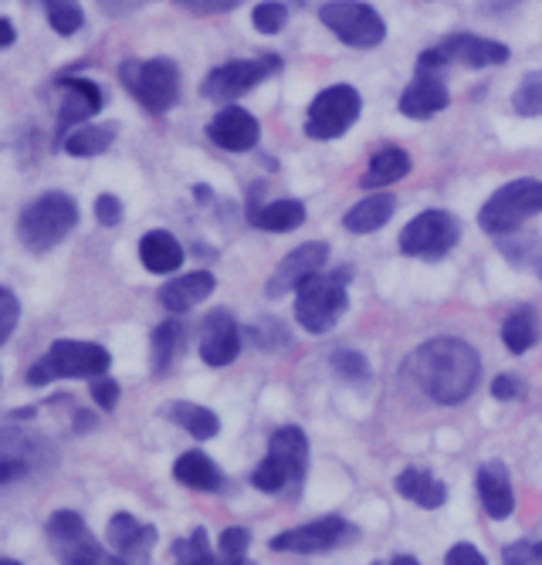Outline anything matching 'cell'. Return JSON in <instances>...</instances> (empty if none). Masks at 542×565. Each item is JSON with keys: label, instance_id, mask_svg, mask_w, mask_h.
Segmentation results:
<instances>
[{"label": "cell", "instance_id": "obj_20", "mask_svg": "<svg viewBox=\"0 0 542 565\" xmlns=\"http://www.w3.org/2000/svg\"><path fill=\"white\" fill-rule=\"evenodd\" d=\"M448 102H451V95H448V85L440 82V75L417 72L414 82L404 88L397 109H401L407 119H431V116H437V113H445V109H448Z\"/></svg>", "mask_w": 542, "mask_h": 565}, {"label": "cell", "instance_id": "obj_42", "mask_svg": "<svg viewBox=\"0 0 542 565\" xmlns=\"http://www.w3.org/2000/svg\"><path fill=\"white\" fill-rule=\"evenodd\" d=\"M445 565H488V562H485V555H481L475 545H468V542H458V545L448 552Z\"/></svg>", "mask_w": 542, "mask_h": 565}, {"label": "cell", "instance_id": "obj_45", "mask_svg": "<svg viewBox=\"0 0 542 565\" xmlns=\"http://www.w3.org/2000/svg\"><path fill=\"white\" fill-rule=\"evenodd\" d=\"M0 34H4V47H11L14 44V24L4 18V21H0Z\"/></svg>", "mask_w": 542, "mask_h": 565}, {"label": "cell", "instance_id": "obj_46", "mask_svg": "<svg viewBox=\"0 0 542 565\" xmlns=\"http://www.w3.org/2000/svg\"><path fill=\"white\" fill-rule=\"evenodd\" d=\"M390 565H421V562H417L414 555H397V558H393Z\"/></svg>", "mask_w": 542, "mask_h": 565}, {"label": "cell", "instance_id": "obj_35", "mask_svg": "<svg viewBox=\"0 0 542 565\" xmlns=\"http://www.w3.org/2000/svg\"><path fill=\"white\" fill-rule=\"evenodd\" d=\"M44 11H47V21H52V28L59 34H65V38L75 34V31H82V24H85L82 8L72 4V0H55V4H47Z\"/></svg>", "mask_w": 542, "mask_h": 565}, {"label": "cell", "instance_id": "obj_40", "mask_svg": "<svg viewBox=\"0 0 542 565\" xmlns=\"http://www.w3.org/2000/svg\"><path fill=\"white\" fill-rule=\"evenodd\" d=\"M95 221L103 227H116L123 221V200L116 193H103L95 200Z\"/></svg>", "mask_w": 542, "mask_h": 565}, {"label": "cell", "instance_id": "obj_23", "mask_svg": "<svg viewBox=\"0 0 542 565\" xmlns=\"http://www.w3.org/2000/svg\"><path fill=\"white\" fill-rule=\"evenodd\" d=\"M139 262L153 275H173L183 268V247L170 231H150L139 241Z\"/></svg>", "mask_w": 542, "mask_h": 565}, {"label": "cell", "instance_id": "obj_9", "mask_svg": "<svg viewBox=\"0 0 542 565\" xmlns=\"http://www.w3.org/2000/svg\"><path fill=\"white\" fill-rule=\"evenodd\" d=\"M363 113V98L353 85H332L319 92L306 116V136L309 139H339L350 126H357Z\"/></svg>", "mask_w": 542, "mask_h": 565}, {"label": "cell", "instance_id": "obj_28", "mask_svg": "<svg viewBox=\"0 0 542 565\" xmlns=\"http://www.w3.org/2000/svg\"><path fill=\"white\" fill-rule=\"evenodd\" d=\"M397 494L407 498V501H414V504H421V508H440V504L448 501L445 484H440L434 475L421 471V468L401 471V478H397Z\"/></svg>", "mask_w": 542, "mask_h": 565}, {"label": "cell", "instance_id": "obj_48", "mask_svg": "<svg viewBox=\"0 0 542 565\" xmlns=\"http://www.w3.org/2000/svg\"><path fill=\"white\" fill-rule=\"evenodd\" d=\"M376 565H380V562H376Z\"/></svg>", "mask_w": 542, "mask_h": 565}, {"label": "cell", "instance_id": "obj_24", "mask_svg": "<svg viewBox=\"0 0 542 565\" xmlns=\"http://www.w3.org/2000/svg\"><path fill=\"white\" fill-rule=\"evenodd\" d=\"M393 211H397V196H393V193H370V196H363L360 203H353V207L347 211L342 227L353 231V234H373L383 224H390Z\"/></svg>", "mask_w": 542, "mask_h": 565}, {"label": "cell", "instance_id": "obj_47", "mask_svg": "<svg viewBox=\"0 0 542 565\" xmlns=\"http://www.w3.org/2000/svg\"><path fill=\"white\" fill-rule=\"evenodd\" d=\"M0 565H21L18 558H0Z\"/></svg>", "mask_w": 542, "mask_h": 565}, {"label": "cell", "instance_id": "obj_4", "mask_svg": "<svg viewBox=\"0 0 542 565\" xmlns=\"http://www.w3.org/2000/svg\"><path fill=\"white\" fill-rule=\"evenodd\" d=\"M309 471V437L302 427H278L268 440V457L255 468L252 484L265 494L285 491V484L302 488Z\"/></svg>", "mask_w": 542, "mask_h": 565}, {"label": "cell", "instance_id": "obj_7", "mask_svg": "<svg viewBox=\"0 0 542 565\" xmlns=\"http://www.w3.org/2000/svg\"><path fill=\"white\" fill-rule=\"evenodd\" d=\"M47 542H52V552L62 565H129L123 555H109L103 545L95 542V535L88 532V525L82 522L78 511L62 508L55 511L44 525Z\"/></svg>", "mask_w": 542, "mask_h": 565}, {"label": "cell", "instance_id": "obj_36", "mask_svg": "<svg viewBox=\"0 0 542 565\" xmlns=\"http://www.w3.org/2000/svg\"><path fill=\"white\" fill-rule=\"evenodd\" d=\"M332 370L342 376V380H366L370 376V363L357 352V349H339L332 352Z\"/></svg>", "mask_w": 542, "mask_h": 565}, {"label": "cell", "instance_id": "obj_16", "mask_svg": "<svg viewBox=\"0 0 542 565\" xmlns=\"http://www.w3.org/2000/svg\"><path fill=\"white\" fill-rule=\"evenodd\" d=\"M434 51L445 65H465V68H488V65H506L509 62V47L502 41L478 38V34H448Z\"/></svg>", "mask_w": 542, "mask_h": 565}, {"label": "cell", "instance_id": "obj_8", "mask_svg": "<svg viewBox=\"0 0 542 565\" xmlns=\"http://www.w3.org/2000/svg\"><path fill=\"white\" fill-rule=\"evenodd\" d=\"M119 78H123L126 92L150 113H167L180 98V72L170 58L123 62Z\"/></svg>", "mask_w": 542, "mask_h": 565}, {"label": "cell", "instance_id": "obj_1", "mask_svg": "<svg viewBox=\"0 0 542 565\" xmlns=\"http://www.w3.org/2000/svg\"><path fill=\"white\" fill-rule=\"evenodd\" d=\"M404 373L417 383V390L427 399L440 406H458L478 386L481 359L468 342L445 335V339H431L417 345L404 363Z\"/></svg>", "mask_w": 542, "mask_h": 565}, {"label": "cell", "instance_id": "obj_27", "mask_svg": "<svg viewBox=\"0 0 542 565\" xmlns=\"http://www.w3.org/2000/svg\"><path fill=\"white\" fill-rule=\"evenodd\" d=\"M167 420H173L180 430H187V434L196 437V440H211V437H217V430H221V420H217L214 409H208V406H201V403H183V399H177V403L167 409Z\"/></svg>", "mask_w": 542, "mask_h": 565}, {"label": "cell", "instance_id": "obj_18", "mask_svg": "<svg viewBox=\"0 0 542 565\" xmlns=\"http://www.w3.org/2000/svg\"><path fill=\"white\" fill-rule=\"evenodd\" d=\"M208 136H211V142H217L227 152H248L258 146L262 126L252 113H244L241 106H227L211 119Z\"/></svg>", "mask_w": 542, "mask_h": 565}, {"label": "cell", "instance_id": "obj_19", "mask_svg": "<svg viewBox=\"0 0 542 565\" xmlns=\"http://www.w3.org/2000/svg\"><path fill=\"white\" fill-rule=\"evenodd\" d=\"M106 539L116 548V555H123L129 565H146V562H150L153 545H157V529L153 525H139L132 515L119 511V515L109 519Z\"/></svg>", "mask_w": 542, "mask_h": 565}, {"label": "cell", "instance_id": "obj_39", "mask_svg": "<svg viewBox=\"0 0 542 565\" xmlns=\"http://www.w3.org/2000/svg\"><path fill=\"white\" fill-rule=\"evenodd\" d=\"M502 565H542V542H516L502 552Z\"/></svg>", "mask_w": 542, "mask_h": 565}, {"label": "cell", "instance_id": "obj_38", "mask_svg": "<svg viewBox=\"0 0 542 565\" xmlns=\"http://www.w3.org/2000/svg\"><path fill=\"white\" fill-rule=\"evenodd\" d=\"M18 316H21V305L14 298V291L11 288H0V342H8L14 335Z\"/></svg>", "mask_w": 542, "mask_h": 565}, {"label": "cell", "instance_id": "obj_44", "mask_svg": "<svg viewBox=\"0 0 542 565\" xmlns=\"http://www.w3.org/2000/svg\"><path fill=\"white\" fill-rule=\"evenodd\" d=\"M190 14H231L234 4H183Z\"/></svg>", "mask_w": 542, "mask_h": 565}, {"label": "cell", "instance_id": "obj_21", "mask_svg": "<svg viewBox=\"0 0 542 565\" xmlns=\"http://www.w3.org/2000/svg\"><path fill=\"white\" fill-rule=\"evenodd\" d=\"M478 498L485 504V511L496 522H506L516 511V494H512V481L502 460H488V465L478 468Z\"/></svg>", "mask_w": 542, "mask_h": 565}, {"label": "cell", "instance_id": "obj_12", "mask_svg": "<svg viewBox=\"0 0 542 565\" xmlns=\"http://www.w3.org/2000/svg\"><path fill=\"white\" fill-rule=\"evenodd\" d=\"M281 72V58L278 55H258L248 62H227L221 68H214L204 82H201V95L211 102H231L241 98L244 92H252L255 85H262L265 78Z\"/></svg>", "mask_w": 542, "mask_h": 565}, {"label": "cell", "instance_id": "obj_33", "mask_svg": "<svg viewBox=\"0 0 542 565\" xmlns=\"http://www.w3.org/2000/svg\"><path fill=\"white\" fill-rule=\"evenodd\" d=\"M183 339V326L177 319L163 322L153 329V339H150V355H153V373H163L170 363H173V352Z\"/></svg>", "mask_w": 542, "mask_h": 565}, {"label": "cell", "instance_id": "obj_5", "mask_svg": "<svg viewBox=\"0 0 542 565\" xmlns=\"http://www.w3.org/2000/svg\"><path fill=\"white\" fill-rule=\"evenodd\" d=\"M350 268L339 271H322L312 281H306L299 288V298H295V319L299 326L312 335H326L347 312L350 295H347V281H350Z\"/></svg>", "mask_w": 542, "mask_h": 565}, {"label": "cell", "instance_id": "obj_2", "mask_svg": "<svg viewBox=\"0 0 542 565\" xmlns=\"http://www.w3.org/2000/svg\"><path fill=\"white\" fill-rule=\"evenodd\" d=\"M113 366L109 349L98 342H75V339H59L47 345V352L28 370V386H44L52 380H98L106 376Z\"/></svg>", "mask_w": 542, "mask_h": 565}, {"label": "cell", "instance_id": "obj_25", "mask_svg": "<svg viewBox=\"0 0 542 565\" xmlns=\"http://www.w3.org/2000/svg\"><path fill=\"white\" fill-rule=\"evenodd\" d=\"M173 478L193 491H217L221 488V471L214 468V460L204 450H187L177 457Z\"/></svg>", "mask_w": 542, "mask_h": 565}, {"label": "cell", "instance_id": "obj_26", "mask_svg": "<svg viewBox=\"0 0 542 565\" xmlns=\"http://www.w3.org/2000/svg\"><path fill=\"white\" fill-rule=\"evenodd\" d=\"M252 224L272 234H288L306 224V203L302 200H275L265 207H252Z\"/></svg>", "mask_w": 542, "mask_h": 565}, {"label": "cell", "instance_id": "obj_3", "mask_svg": "<svg viewBox=\"0 0 542 565\" xmlns=\"http://www.w3.org/2000/svg\"><path fill=\"white\" fill-rule=\"evenodd\" d=\"M78 224V203L55 190V193H44L38 196L34 203L21 211V221H18V237L28 250L34 254H44L59 247Z\"/></svg>", "mask_w": 542, "mask_h": 565}, {"label": "cell", "instance_id": "obj_34", "mask_svg": "<svg viewBox=\"0 0 542 565\" xmlns=\"http://www.w3.org/2000/svg\"><path fill=\"white\" fill-rule=\"evenodd\" d=\"M512 109L519 116H542V72H529L512 95Z\"/></svg>", "mask_w": 542, "mask_h": 565}, {"label": "cell", "instance_id": "obj_6", "mask_svg": "<svg viewBox=\"0 0 542 565\" xmlns=\"http://www.w3.org/2000/svg\"><path fill=\"white\" fill-rule=\"evenodd\" d=\"M532 214H542V180L522 177L488 196L478 214V227L491 237H506L519 231Z\"/></svg>", "mask_w": 542, "mask_h": 565}, {"label": "cell", "instance_id": "obj_32", "mask_svg": "<svg viewBox=\"0 0 542 565\" xmlns=\"http://www.w3.org/2000/svg\"><path fill=\"white\" fill-rule=\"evenodd\" d=\"M173 558L177 565H224V558L211 552L208 529H193V535L180 539L173 545Z\"/></svg>", "mask_w": 542, "mask_h": 565}, {"label": "cell", "instance_id": "obj_29", "mask_svg": "<svg viewBox=\"0 0 542 565\" xmlns=\"http://www.w3.org/2000/svg\"><path fill=\"white\" fill-rule=\"evenodd\" d=\"M407 173H411V157H407V152L397 149V146H386V149H380L376 157L370 160V167L363 173V186L376 190V186L404 180Z\"/></svg>", "mask_w": 542, "mask_h": 565}, {"label": "cell", "instance_id": "obj_22", "mask_svg": "<svg viewBox=\"0 0 542 565\" xmlns=\"http://www.w3.org/2000/svg\"><path fill=\"white\" fill-rule=\"evenodd\" d=\"M214 288H217V281H214L211 271H190V275H180V278L167 281L163 291H160V301H163L167 312L180 316V312H190L193 305H201L204 298H211Z\"/></svg>", "mask_w": 542, "mask_h": 565}, {"label": "cell", "instance_id": "obj_41", "mask_svg": "<svg viewBox=\"0 0 542 565\" xmlns=\"http://www.w3.org/2000/svg\"><path fill=\"white\" fill-rule=\"evenodd\" d=\"M88 393H92V399L103 406V409H116V403H119V383L116 380H109V376H98V380H92V386H88Z\"/></svg>", "mask_w": 542, "mask_h": 565}, {"label": "cell", "instance_id": "obj_43", "mask_svg": "<svg viewBox=\"0 0 542 565\" xmlns=\"http://www.w3.org/2000/svg\"><path fill=\"white\" fill-rule=\"evenodd\" d=\"M522 393H525V386L512 373H502V376H496V383H491V396L496 399H516Z\"/></svg>", "mask_w": 542, "mask_h": 565}, {"label": "cell", "instance_id": "obj_10", "mask_svg": "<svg viewBox=\"0 0 542 565\" xmlns=\"http://www.w3.org/2000/svg\"><path fill=\"white\" fill-rule=\"evenodd\" d=\"M322 24L350 47H376L386 38L383 18L360 0H332V4L319 8Z\"/></svg>", "mask_w": 542, "mask_h": 565}, {"label": "cell", "instance_id": "obj_31", "mask_svg": "<svg viewBox=\"0 0 542 565\" xmlns=\"http://www.w3.org/2000/svg\"><path fill=\"white\" fill-rule=\"evenodd\" d=\"M502 342L509 352L522 355L529 352L535 342H539V322H535V312L532 308H519V312H512L506 322H502Z\"/></svg>", "mask_w": 542, "mask_h": 565}, {"label": "cell", "instance_id": "obj_17", "mask_svg": "<svg viewBox=\"0 0 542 565\" xmlns=\"http://www.w3.org/2000/svg\"><path fill=\"white\" fill-rule=\"evenodd\" d=\"M241 352V326L227 308H217L204 319L201 329V359L208 366H231Z\"/></svg>", "mask_w": 542, "mask_h": 565}, {"label": "cell", "instance_id": "obj_14", "mask_svg": "<svg viewBox=\"0 0 542 565\" xmlns=\"http://www.w3.org/2000/svg\"><path fill=\"white\" fill-rule=\"evenodd\" d=\"M326 262H329V244H322V241H309L302 247H295L291 254H285L281 265L272 271V278L265 285V295L268 298H281L288 291H299L306 281H312L316 275L326 271Z\"/></svg>", "mask_w": 542, "mask_h": 565}, {"label": "cell", "instance_id": "obj_11", "mask_svg": "<svg viewBox=\"0 0 542 565\" xmlns=\"http://www.w3.org/2000/svg\"><path fill=\"white\" fill-rule=\"evenodd\" d=\"M461 241V224L448 211H424L401 231V250L411 258H445Z\"/></svg>", "mask_w": 542, "mask_h": 565}, {"label": "cell", "instance_id": "obj_30", "mask_svg": "<svg viewBox=\"0 0 542 565\" xmlns=\"http://www.w3.org/2000/svg\"><path fill=\"white\" fill-rule=\"evenodd\" d=\"M116 142V129L113 126H82V129H75L68 139H65V152L68 157H82V160H88V157H103V152L109 149Z\"/></svg>", "mask_w": 542, "mask_h": 565}, {"label": "cell", "instance_id": "obj_13", "mask_svg": "<svg viewBox=\"0 0 542 565\" xmlns=\"http://www.w3.org/2000/svg\"><path fill=\"white\" fill-rule=\"evenodd\" d=\"M357 539V529L339 519V515H326V519H316L309 525H299V529H288L281 535H275L268 542L272 552H299V555H316V552H329V548H339L342 542Z\"/></svg>", "mask_w": 542, "mask_h": 565}, {"label": "cell", "instance_id": "obj_37", "mask_svg": "<svg viewBox=\"0 0 542 565\" xmlns=\"http://www.w3.org/2000/svg\"><path fill=\"white\" fill-rule=\"evenodd\" d=\"M285 21H288V8L285 4H255V11H252V24L262 31V34H278L281 28H285Z\"/></svg>", "mask_w": 542, "mask_h": 565}, {"label": "cell", "instance_id": "obj_15", "mask_svg": "<svg viewBox=\"0 0 542 565\" xmlns=\"http://www.w3.org/2000/svg\"><path fill=\"white\" fill-rule=\"evenodd\" d=\"M62 88V113H59V132H55V149L65 146V139L88 126V119L103 109V88L88 78H59Z\"/></svg>", "mask_w": 542, "mask_h": 565}]
</instances>
